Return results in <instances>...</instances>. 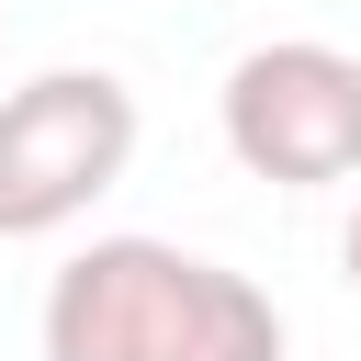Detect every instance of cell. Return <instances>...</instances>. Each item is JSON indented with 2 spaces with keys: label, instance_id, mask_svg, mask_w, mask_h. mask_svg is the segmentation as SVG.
Wrapping results in <instances>:
<instances>
[{
  "label": "cell",
  "instance_id": "obj_1",
  "mask_svg": "<svg viewBox=\"0 0 361 361\" xmlns=\"http://www.w3.org/2000/svg\"><path fill=\"white\" fill-rule=\"evenodd\" d=\"M45 361H282V305L180 248V237H90L34 316Z\"/></svg>",
  "mask_w": 361,
  "mask_h": 361
},
{
  "label": "cell",
  "instance_id": "obj_3",
  "mask_svg": "<svg viewBox=\"0 0 361 361\" xmlns=\"http://www.w3.org/2000/svg\"><path fill=\"white\" fill-rule=\"evenodd\" d=\"M214 124H226V158L271 192L361 180V56H338L316 34L248 45L214 90Z\"/></svg>",
  "mask_w": 361,
  "mask_h": 361
},
{
  "label": "cell",
  "instance_id": "obj_4",
  "mask_svg": "<svg viewBox=\"0 0 361 361\" xmlns=\"http://www.w3.org/2000/svg\"><path fill=\"white\" fill-rule=\"evenodd\" d=\"M338 271H350V293H361V203H350V226H338Z\"/></svg>",
  "mask_w": 361,
  "mask_h": 361
},
{
  "label": "cell",
  "instance_id": "obj_2",
  "mask_svg": "<svg viewBox=\"0 0 361 361\" xmlns=\"http://www.w3.org/2000/svg\"><path fill=\"white\" fill-rule=\"evenodd\" d=\"M135 169V90L113 68H34L0 90V248L79 226Z\"/></svg>",
  "mask_w": 361,
  "mask_h": 361
}]
</instances>
